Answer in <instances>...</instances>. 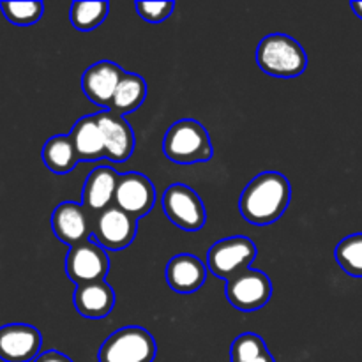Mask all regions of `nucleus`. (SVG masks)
Listing matches in <instances>:
<instances>
[{"label": "nucleus", "mask_w": 362, "mask_h": 362, "mask_svg": "<svg viewBox=\"0 0 362 362\" xmlns=\"http://www.w3.org/2000/svg\"><path fill=\"white\" fill-rule=\"evenodd\" d=\"M292 187L279 172H264L255 177L239 200V209L247 223L267 226L278 221L290 205Z\"/></svg>", "instance_id": "obj_1"}, {"label": "nucleus", "mask_w": 362, "mask_h": 362, "mask_svg": "<svg viewBox=\"0 0 362 362\" xmlns=\"http://www.w3.org/2000/svg\"><path fill=\"white\" fill-rule=\"evenodd\" d=\"M232 362H276L264 339L255 332L237 336L230 349Z\"/></svg>", "instance_id": "obj_21"}, {"label": "nucleus", "mask_w": 362, "mask_h": 362, "mask_svg": "<svg viewBox=\"0 0 362 362\" xmlns=\"http://www.w3.org/2000/svg\"><path fill=\"white\" fill-rule=\"evenodd\" d=\"M34 362H73L67 356H64L59 350H48V352L39 354Z\"/></svg>", "instance_id": "obj_26"}, {"label": "nucleus", "mask_w": 362, "mask_h": 362, "mask_svg": "<svg viewBox=\"0 0 362 362\" xmlns=\"http://www.w3.org/2000/svg\"><path fill=\"white\" fill-rule=\"evenodd\" d=\"M163 152L177 165H194L214 158L207 129L194 119L177 120L168 127L163 138Z\"/></svg>", "instance_id": "obj_2"}, {"label": "nucleus", "mask_w": 362, "mask_h": 362, "mask_svg": "<svg viewBox=\"0 0 362 362\" xmlns=\"http://www.w3.org/2000/svg\"><path fill=\"white\" fill-rule=\"evenodd\" d=\"M42 336L34 325L7 324L0 327V359L4 362H34L41 354Z\"/></svg>", "instance_id": "obj_11"}, {"label": "nucleus", "mask_w": 362, "mask_h": 362, "mask_svg": "<svg viewBox=\"0 0 362 362\" xmlns=\"http://www.w3.org/2000/svg\"><path fill=\"white\" fill-rule=\"evenodd\" d=\"M4 18L18 27H28L37 23L45 13V4L32 0V2H0Z\"/></svg>", "instance_id": "obj_24"}, {"label": "nucleus", "mask_w": 362, "mask_h": 362, "mask_svg": "<svg viewBox=\"0 0 362 362\" xmlns=\"http://www.w3.org/2000/svg\"><path fill=\"white\" fill-rule=\"evenodd\" d=\"M138 16L144 18L148 23H161L166 18L172 16L175 9V2L166 0V2H136L134 4Z\"/></svg>", "instance_id": "obj_25"}, {"label": "nucleus", "mask_w": 362, "mask_h": 362, "mask_svg": "<svg viewBox=\"0 0 362 362\" xmlns=\"http://www.w3.org/2000/svg\"><path fill=\"white\" fill-rule=\"evenodd\" d=\"M49 223L57 239L69 247L92 239V216L81 204L62 202L52 212Z\"/></svg>", "instance_id": "obj_12"}, {"label": "nucleus", "mask_w": 362, "mask_h": 362, "mask_svg": "<svg viewBox=\"0 0 362 362\" xmlns=\"http://www.w3.org/2000/svg\"><path fill=\"white\" fill-rule=\"evenodd\" d=\"M113 204L134 219L145 218L156 204L154 184L144 173H120Z\"/></svg>", "instance_id": "obj_10"}, {"label": "nucleus", "mask_w": 362, "mask_h": 362, "mask_svg": "<svg viewBox=\"0 0 362 362\" xmlns=\"http://www.w3.org/2000/svg\"><path fill=\"white\" fill-rule=\"evenodd\" d=\"M73 300L81 317L101 320L108 317L115 308V292L106 281L83 283L76 286Z\"/></svg>", "instance_id": "obj_17"}, {"label": "nucleus", "mask_w": 362, "mask_h": 362, "mask_svg": "<svg viewBox=\"0 0 362 362\" xmlns=\"http://www.w3.org/2000/svg\"><path fill=\"white\" fill-rule=\"evenodd\" d=\"M71 140H73L76 154L80 161H98L106 159L105 141H103L101 127H99L95 115H85L74 122L71 131Z\"/></svg>", "instance_id": "obj_18"}, {"label": "nucleus", "mask_w": 362, "mask_h": 362, "mask_svg": "<svg viewBox=\"0 0 362 362\" xmlns=\"http://www.w3.org/2000/svg\"><path fill=\"white\" fill-rule=\"evenodd\" d=\"M257 62L265 74L296 78L306 71L308 55L297 39L286 34H271L258 45Z\"/></svg>", "instance_id": "obj_3"}, {"label": "nucleus", "mask_w": 362, "mask_h": 362, "mask_svg": "<svg viewBox=\"0 0 362 362\" xmlns=\"http://www.w3.org/2000/svg\"><path fill=\"white\" fill-rule=\"evenodd\" d=\"M158 356L156 339L147 329L129 325L105 339L99 362H154Z\"/></svg>", "instance_id": "obj_4"}, {"label": "nucleus", "mask_w": 362, "mask_h": 362, "mask_svg": "<svg viewBox=\"0 0 362 362\" xmlns=\"http://www.w3.org/2000/svg\"><path fill=\"white\" fill-rule=\"evenodd\" d=\"M126 71L112 60H99L81 74V90L94 105L108 110L113 94Z\"/></svg>", "instance_id": "obj_14"}, {"label": "nucleus", "mask_w": 362, "mask_h": 362, "mask_svg": "<svg viewBox=\"0 0 362 362\" xmlns=\"http://www.w3.org/2000/svg\"><path fill=\"white\" fill-rule=\"evenodd\" d=\"M163 211L177 228L186 232H198L207 221V212L200 194L180 182L172 184L163 193Z\"/></svg>", "instance_id": "obj_6"}, {"label": "nucleus", "mask_w": 362, "mask_h": 362, "mask_svg": "<svg viewBox=\"0 0 362 362\" xmlns=\"http://www.w3.org/2000/svg\"><path fill=\"white\" fill-rule=\"evenodd\" d=\"M66 274L73 283L83 285L92 281H105L110 269V258L105 247L94 239L69 247L66 255Z\"/></svg>", "instance_id": "obj_8"}, {"label": "nucleus", "mask_w": 362, "mask_h": 362, "mask_svg": "<svg viewBox=\"0 0 362 362\" xmlns=\"http://www.w3.org/2000/svg\"><path fill=\"white\" fill-rule=\"evenodd\" d=\"M258 250L251 239L244 235H233L221 239L209 250L207 269L219 279L230 281L243 274L257 258Z\"/></svg>", "instance_id": "obj_5"}, {"label": "nucleus", "mask_w": 362, "mask_h": 362, "mask_svg": "<svg viewBox=\"0 0 362 362\" xmlns=\"http://www.w3.org/2000/svg\"><path fill=\"white\" fill-rule=\"evenodd\" d=\"M334 258L339 267L354 278H362V233H352L336 246Z\"/></svg>", "instance_id": "obj_23"}, {"label": "nucleus", "mask_w": 362, "mask_h": 362, "mask_svg": "<svg viewBox=\"0 0 362 362\" xmlns=\"http://www.w3.org/2000/svg\"><path fill=\"white\" fill-rule=\"evenodd\" d=\"M350 7H352L354 13L362 20V2H350Z\"/></svg>", "instance_id": "obj_27"}, {"label": "nucleus", "mask_w": 362, "mask_h": 362, "mask_svg": "<svg viewBox=\"0 0 362 362\" xmlns=\"http://www.w3.org/2000/svg\"><path fill=\"white\" fill-rule=\"evenodd\" d=\"M110 11V4L98 0V2H73L71 6V23L76 30L90 32L98 28L106 20Z\"/></svg>", "instance_id": "obj_22"}, {"label": "nucleus", "mask_w": 362, "mask_h": 362, "mask_svg": "<svg viewBox=\"0 0 362 362\" xmlns=\"http://www.w3.org/2000/svg\"><path fill=\"white\" fill-rule=\"evenodd\" d=\"M138 219L115 204L92 218V239L106 251H120L131 246L136 237Z\"/></svg>", "instance_id": "obj_7"}, {"label": "nucleus", "mask_w": 362, "mask_h": 362, "mask_svg": "<svg viewBox=\"0 0 362 362\" xmlns=\"http://www.w3.org/2000/svg\"><path fill=\"white\" fill-rule=\"evenodd\" d=\"M119 177L120 173H117L112 166H98L88 173L83 191H81V197H83L81 205L87 209L92 218L113 205Z\"/></svg>", "instance_id": "obj_15"}, {"label": "nucleus", "mask_w": 362, "mask_h": 362, "mask_svg": "<svg viewBox=\"0 0 362 362\" xmlns=\"http://www.w3.org/2000/svg\"><path fill=\"white\" fill-rule=\"evenodd\" d=\"M147 98V81L134 73H126L113 94L108 110L115 112L117 115L126 117L140 108Z\"/></svg>", "instance_id": "obj_20"}, {"label": "nucleus", "mask_w": 362, "mask_h": 362, "mask_svg": "<svg viewBox=\"0 0 362 362\" xmlns=\"http://www.w3.org/2000/svg\"><path fill=\"white\" fill-rule=\"evenodd\" d=\"M207 271V265L200 258L191 253H180L166 264L165 278L173 292L193 293L204 286Z\"/></svg>", "instance_id": "obj_16"}, {"label": "nucleus", "mask_w": 362, "mask_h": 362, "mask_svg": "<svg viewBox=\"0 0 362 362\" xmlns=\"http://www.w3.org/2000/svg\"><path fill=\"white\" fill-rule=\"evenodd\" d=\"M105 141L106 159L112 163H124L133 156L134 131L126 117L117 115L112 110H103L95 113Z\"/></svg>", "instance_id": "obj_13"}, {"label": "nucleus", "mask_w": 362, "mask_h": 362, "mask_svg": "<svg viewBox=\"0 0 362 362\" xmlns=\"http://www.w3.org/2000/svg\"><path fill=\"white\" fill-rule=\"evenodd\" d=\"M272 283L265 272L247 269L243 274L226 281V299L235 310L253 313L271 300Z\"/></svg>", "instance_id": "obj_9"}, {"label": "nucleus", "mask_w": 362, "mask_h": 362, "mask_svg": "<svg viewBox=\"0 0 362 362\" xmlns=\"http://www.w3.org/2000/svg\"><path fill=\"white\" fill-rule=\"evenodd\" d=\"M42 163L49 172L57 175H66L73 172L74 166L80 163V158L69 134H55L48 138L42 147Z\"/></svg>", "instance_id": "obj_19"}]
</instances>
